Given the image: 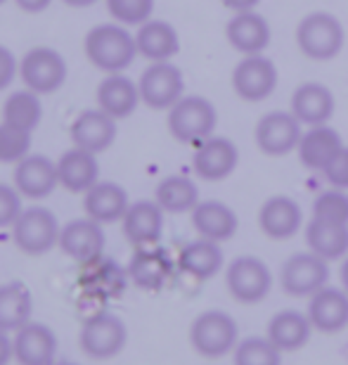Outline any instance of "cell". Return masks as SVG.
I'll return each instance as SVG.
<instances>
[{"instance_id": "cell-19", "label": "cell", "mask_w": 348, "mask_h": 365, "mask_svg": "<svg viewBox=\"0 0 348 365\" xmlns=\"http://www.w3.org/2000/svg\"><path fill=\"white\" fill-rule=\"evenodd\" d=\"M164 214L166 211L159 207L157 200H140L133 202L126 211V216L121 218L123 235L130 245L135 247H149L157 245L162 240L164 232Z\"/></svg>"}, {"instance_id": "cell-18", "label": "cell", "mask_w": 348, "mask_h": 365, "mask_svg": "<svg viewBox=\"0 0 348 365\" xmlns=\"http://www.w3.org/2000/svg\"><path fill=\"white\" fill-rule=\"evenodd\" d=\"M14 361L19 365H53L57 356V337L46 323L28 320L14 332Z\"/></svg>"}, {"instance_id": "cell-15", "label": "cell", "mask_w": 348, "mask_h": 365, "mask_svg": "<svg viewBox=\"0 0 348 365\" xmlns=\"http://www.w3.org/2000/svg\"><path fill=\"white\" fill-rule=\"evenodd\" d=\"M237 162H239L237 145L228 140V138L211 135L197 145L192 166H194V173H197L201 180L218 182V180H226L230 173L237 169Z\"/></svg>"}, {"instance_id": "cell-27", "label": "cell", "mask_w": 348, "mask_h": 365, "mask_svg": "<svg viewBox=\"0 0 348 365\" xmlns=\"http://www.w3.org/2000/svg\"><path fill=\"white\" fill-rule=\"evenodd\" d=\"M135 43L137 53L149 62H171V57H176L180 50L178 31L162 19H149L137 26Z\"/></svg>"}, {"instance_id": "cell-43", "label": "cell", "mask_w": 348, "mask_h": 365, "mask_svg": "<svg viewBox=\"0 0 348 365\" xmlns=\"http://www.w3.org/2000/svg\"><path fill=\"white\" fill-rule=\"evenodd\" d=\"M19 74V60L10 48L0 46V91L10 88Z\"/></svg>"}, {"instance_id": "cell-44", "label": "cell", "mask_w": 348, "mask_h": 365, "mask_svg": "<svg viewBox=\"0 0 348 365\" xmlns=\"http://www.w3.org/2000/svg\"><path fill=\"white\" fill-rule=\"evenodd\" d=\"M14 5H17L21 12L41 14V12H46L50 5H53V0H14Z\"/></svg>"}, {"instance_id": "cell-13", "label": "cell", "mask_w": 348, "mask_h": 365, "mask_svg": "<svg viewBox=\"0 0 348 365\" xmlns=\"http://www.w3.org/2000/svg\"><path fill=\"white\" fill-rule=\"evenodd\" d=\"M105 245L107 237L102 223L93 221L88 216L69 221L60 232V250L78 264H90V261L105 257Z\"/></svg>"}, {"instance_id": "cell-24", "label": "cell", "mask_w": 348, "mask_h": 365, "mask_svg": "<svg viewBox=\"0 0 348 365\" xmlns=\"http://www.w3.org/2000/svg\"><path fill=\"white\" fill-rule=\"evenodd\" d=\"M258 223L260 230L270 240H287L299 232L303 223V211L292 197L275 195L263 202V207L258 211Z\"/></svg>"}, {"instance_id": "cell-17", "label": "cell", "mask_w": 348, "mask_h": 365, "mask_svg": "<svg viewBox=\"0 0 348 365\" xmlns=\"http://www.w3.org/2000/svg\"><path fill=\"white\" fill-rule=\"evenodd\" d=\"M173 275V261L169 252L162 247H137L135 254L130 257L128 264V277L135 287L157 292L162 289Z\"/></svg>"}, {"instance_id": "cell-28", "label": "cell", "mask_w": 348, "mask_h": 365, "mask_svg": "<svg viewBox=\"0 0 348 365\" xmlns=\"http://www.w3.org/2000/svg\"><path fill=\"white\" fill-rule=\"evenodd\" d=\"M292 114L306 126H322L334 114V95L322 83H303L292 95Z\"/></svg>"}, {"instance_id": "cell-26", "label": "cell", "mask_w": 348, "mask_h": 365, "mask_svg": "<svg viewBox=\"0 0 348 365\" xmlns=\"http://www.w3.org/2000/svg\"><path fill=\"white\" fill-rule=\"evenodd\" d=\"M313 330L315 327H313V323H310L308 313L289 309V311L275 313V316L270 318L265 337L270 339L282 354H285V351H299V349L306 346Z\"/></svg>"}, {"instance_id": "cell-39", "label": "cell", "mask_w": 348, "mask_h": 365, "mask_svg": "<svg viewBox=\"0 0 348 365\" xmlns=\"http://www.w3.org/2000/svg\"><path fill=\"white\" fill-rule=\"evenodd\" d=\"M107 10L123 26H140L152 19L154 0H105Z\"/></svg>"}, {"instance_id": "cell-37", "label": "cell", "mask_w": 348, "mask_h": 365, "mask_svg": "<svg viewBox=\"0 0 348 365\" xmlns=\"http://www.w3.org/2000/svg\"><path fill=\"white\" fill-rule=\"evenodd\" d=\"M31 130L0 121V164H19L31 155Z\"/></svg>"}, {"instance_id": "cell-33", "label": "cell", "mask_w": 348, "mask_h": 365, "mask_svg": "<svg viewBox=\"0 0 348 365\" xmlns=\"http://www.w3.org/2000/svg\"><path fill=\"white\" fill-rule=\"evenodd\" d=\"M33 316V299L26 284H0V330L17 332Z\"/></svg>"}, {"instance_id": "cell-21", "label": "cell", "mask_w": 348, "mask_h": 365, "mask_svg": "<svg viewBox=\"0 0 348 365\" xmlns=\"http://www.w3.org/2000/svg\"><path fill=\"white\" fill-rule=\"evenodd\" d=\"M228 43L242 55H263V50L270 46V24L263 14L246 10L235 12V17L226 26Z\"/></svg>"}, {"instance_id": "cell-49", "label": "cell", "mask_w": 348, "mask_h": 365, "mask_svg": "<svg viewBox=\"0 0 348 365\" xmlns=\"http://www.w3.org/2000/svg\"><path fill=\"white\" fill-rule=\"evenodd\" d=\"M53 365H76V363H69V361H62V363H53Z\"/></svg>"}, {"instance_id": "cell-34", "label": "cell", "mask_w": 348, "mask_h": 365, "mask_svg": "<svg viewBox=\"0 0 348 365\" xmlns=\"http://www.w3.org/2000/svg\"><path fill=\"white\" fill-rule=\"evenodd\" d=\"M83 266H85V271L81 275V284L88 289L100 292V294L107 297V299L121 297L128 280H130L128 268L119 266L114 259L100 257V259L90 261V264H83Z\"/></svg>"}, {"instance_id": "cell-41", "label": "cell", "mask_w": 348, "mask_h": 365, "mask_svg": "<svg viewBox=\"0 0 348 365\" xmlns=\"http://www.w3.org/2000/svg\"><path fill=\"white\" fill-rule=\"evenodd\" d=\"M21 192L14 185L0 182V228H12L21 216Z\"/></svg>"}, {"instance_id": "cell-16", "label": "cell", "mask_w": 348, "mask_h": 365, "mask_svg": "<svg viewBox=\"0 0 348 365\" xmlns=\"http://www.w3.org/2000/svg\"><path fill=\"white\" fill-rule=\"evenodd\" d=\"M60 185L57 162L46 155H28L14 164V187L28 200H46Z\"/></svg>"}, {"instance_id": "cell-29", "label": "cell", "mask_w": 348, "mask_h": 365, "mask_svg": "<svg viewBox=\"0 0 348 365\" xmlns=\"http://www.w3.org/2000/svg\"><path fill=\"white\" fill-rule=\"evenodd\" d=\"M192 225L199 232V237L213 240V242H226L239 228L237 214L232 211L228 204L209 200L199 202L192 209Z\"/></svg>"}, {"instance_id": "cell-8", "label": "cell", "mask_w": 348, "mask_h": 365, "mask_svg": "<svg viewBox=\"0 0 348 365\" xmlns=\"http://www.w3.org/2000/svg\"><path fill=\"white\" fill-rule=\"evenodd\" d=\"M226 284L239 304H258L270 294L273 275L258 257H239L228 266Z\"/></svg>"}, {"instance_id": "cell-4", "label": "cell", "mask_w": 348, "mask_h": 365, "mask_svg": "<svg viewBox=\"0 0 348 365\" xmlns=\"http://www.w3.org/2000/svg\"><path fill=\"white\" fill-rule=\"evenodd\" d=\"M60 221L48 207H28L12 225V240L28 257H43L60 245Z\"/></svg>"}, {"instance_id": "cell-50", "label": "cell", "mask_w": 348, "mask_h": 365, "mask_svg": "<svg viewBox=\"0 0 348 365\" xmlns=\"http://www.w3.org/2000/svg\"><path fill=\"white\" fill-rule=\"evenodd\" d=\"M7 3V0H0V5H5Z\"/></svg>"}, {"instance_id": "cell-22", "label": "cell", "mask_w": 348, "mask_h": 365, "mask_svg": "<svg viewBox=\"0 0 348 365\" xmlns=\"http://www.w3.org/2000/svg\"><path fill=\"white\" fill-rule=\"evenodd\" d=\"M130 207L126 187H121L114 180H97L88 192L83 195L85 216L97 223H116L126 216Z\"/></svg>"}, {"instance_id": "cell-10", "label": "cell", "mask_w": 348, "mask_h": 365, "mask_svg": "<svg viewBox=\"0 0 348 365\" xmlns=\"http://www.w3.org/2000/svg\"><path fill=\"white\" fill-rule=\"evenodd\" d=\"M327 277H329L327 261L320 259L310 250L289 257L282 264L280 271L282 289L289 297H313L317 289H322L327 284Z\"/></svg>"}, {"instance_id": "cell-6", "label": "cell", "mask_w": 348, "mask_h": 365, "mask_svg": "<svg viewBox=\"0 0 348 365\" xmlns=\"http://www.w3.org/2000/svg\"><path fill=\"white\" fill-rule=\"evenodd\" d=\"M190 341L194 351L204 359H221L235 351L237 341V323L226 311H204L194 318L190 327Z\"/></svg>"}, {"instance_id": "cell-45", "label": "cell", "mask_w": 348, "mask_h": 365, "mask_svg": "<svg viewBox=\"0 0 348 365\" xmlns=\"http://www.w3.org/2000/svg\"><path fill=\"white\" fill-rule=\"evenodd\" d=\"M12 359H14V344L7 337V332L0 330V365H7Z\"/></svg>"}, {"instance_id": "cell-32", "label": "cell", "mask_w": 348, "mask_h": 365, "mask_svg": "<svg viewBox=\"0 0 348 365\" xmlns=\"http://www.w3.org/2000/svg\"><path fill=\"white\" fill-rule=\"evenodd\" d=\"M180 271L197 277V280H209L223 268V250L221 242L213 240H194V242L185 245L178 254Z\"/></svg>"}, {"instance_id": "cell-5", "label": "cell", "mask_w": 348, "mask_h": 365, "mask_svg": "<svg viewBox=\"0 0 348 365\" xmlns=\"http://www.w3.org/2000/svg\"><path fill=\"white\" fill-rule=\"evenodd\" d=\"M19 76L28 91L38 95H53L67 83V60L48 46L31 48L19 60Z\"/></svg>"}, {"instance_id": "cell-12", "label": "cell", "mask_w": 348, "mask_h": 365, "mask_svg": "<svg viewBox=\"0 0 348 365\" xmlns=\"http://www.w3.org/2000/svg\"><path fill=\"white\" fill-rule=\"evenodd\" d=\"M301 121L292 112H270L256 123V145L268 157H282L299 148Z\"/></svg>"}, {"instance_id": "cell-47", "label": "cell", "mask_w": 348, "mask_h": 365, "mask_svg": "<svg viewBox=\"0 0 348 365\" xmlns=\"http://www.w3.org/2000/svg\"><path fill=\"white\" fill-rule=\"evenodd\" d=\"M339 277H342V287L348 292V257L344 259V264L342 268H339Z\"/></svg>"}, {"instance_id": "cell-20", "label": "cell", "mask_w": 348, "mask_h": 365, "mask_svg": "<svg viewBox=\"0 0 348 365\" xmlns=\"http://www.w3.org/2000/svg\"><path fill=\"white\" fill-rule=\"evenodd\" d=\"M308 318L317 332L337 334L348 327V292L327 287L317 289L308 302Z\"/></svg>"}, {"instance_id": "cell-31", "label": "cell", "mask_w": 348, "mask_h": 365, "mask_svg": "<svg viewBox=\"0 0 348 365\" xmlns=\"http://www.w3.org/2000/svg\"><path fill=\"white\" fill-rule=\"evenodd\" d=\"M306 242L308 250L325 261L344 259L348 254V225L310 218L306 228Z\"/></svg>"}, {"instance_id": "cell-7", "label": "cell", "mask_w": 348, "mask_h": 365, "mask_svg": "<svg viewBox=\"0 0 348 365\" xmlns=\"http://www.w3.org/2000/svg\"><path fill=\"white\" fill-rule=\"evenodd\" d=\"M128 341V330L119 316L110 311H102L97 316L83 320L81 330V349L85 356L95 361L114 359L123 351Z\"/></svg>"}, {"instance_id": "cell-14", "label": "cell", "mask_w": 348, "mask_h": 365, "mask_svg": "<svg viewBox=\"0 0 348 365\" xmlns=\"http://www.w3.org/2000/svg\"><path fill=\"white\" fill-rule=\"evenodd\" d=\"M119 128H116V119H112L110 114L102 109H85L71 121L69 138L74 143V148L88 150L93 155L107 152L114 145Z\"/></svg>"}, {"instance_id": "cell-36", "label": "cell", "mask_w": 348, "mask_h": 365, "mask_svg": "<svg viewBox=\"0 0 348 365\" xmlns=\"http://www.w3.org/2000/svg\"><path fill=\"white\" fill-rule=\"evenodd\" d=\"M43 119V102L41 95L33 91H14L3 105V121L12 123V126L33 130L38 128V123Z\"/></svg>"}, {"instance_id": "cell-1", "label": "cell", "mask_w": 348, "mask_h": 365, "mask_svg": "<svg viewBox=\"0 0 348 365\" xmlns=\"http://www.w3.org/2000/svg\"><path fill=\"white\" fill-rule=\"evenodd\" d=\"M83 50L93 67L105 74H123L140 55L135 36L119 21L93 26L83 38Z\"/></svg>"}, {"instance_id": "cell-42", "label": "cell", "mask_w": 348, "mask_h": 365, "mask_svg": "<svg viewBox=\"0 0 348 365\" xmlns=\"http://www.w3.org/2000/svg\"><path fill=\"white\" fill-rule=\"evenodd\" d=\"M325 178H327L332 185L339 190H348V148L344 145L342 150L337 152L334 159L322 169Z\"/></svg>"}, {"instance_id": "cell-40", "label": "cell", "mask_w": 348, "mask_h": 365, "mask_svg": "<svg viewBox=\"0 0 348 365\" xmlns=\"http://www.w3.org/2000/svg\"><path fill=\"white\" fill-rule=\"evenodd\" d=\"M313 218L332 223H346L348 225V195L346 190H327V192L317 195L313 202Z\"/></svg>"}, {"instance_id": "cell-3", "label": "cell", "mask_w": 348, "mask_h": 365, "mask_svg": "<svg viewBox=\"0 0 348 365\" xmlns=\"http://www.w3.org/2000/svg\"><path fill=\"white\" fill-rule=\"evenodd\" d=\"M296 43L301 53L310 60L325 62L342 53L346 43V31L334 14L329 12H310L301 19L296 29Z\"/></svg>"}, {"instance_id": "cell-2", "label": "cell", "mask_w": 348, "mask_h": 365, "mask_svg": "<svg viewBox=\"0 0 348 365\" xmlns=\"http://www.w3.org/2000/svg\"><path fill=\"white\" fill-rule=\"evenodd\" d=\"M216 123H218L216 107L201 95H183L169 109V130L178 143L199 145L213 135Z\"/></svg>"}, {"instance_id": "cell-25", "label": "cell", "mask_w": 348, "mask_h": 365, "mask_svg": "<svg viewBox=\"0 0 348 365\" xmlns=\"http://www.w3.org/2000/svg\"><path fill=\"white\" fill-rule=\"evenodd\" d=\"M57 173H60V185L64 190L74 195H85L100 180L97 155L81 148H71L57 159Z\"/></svg>"}, {"instance_id": "cell-38", "label": "cell", "mask_w": 348, "mask_h": 365, "mask_svg": "<svg viewBox=\"0 0 348 365\" xmlns=\"http://www.w3.org/2000/svg\"><path fill=\"white\" fill-rule=\"evenodd\" d=\"M235 365H282V351L268 337H251L235 346Z\"/></svg>"}, {"instance_id": "cell-48", "label": "cell", "mask_w": 348, "mask_h": 365, "mask_svg": "<svg viewBox=\"0 0 348 365\" xmlns=\"http://www.w3.org/2000/svg\"><path fill=\"white\" fill-rule=\"evenodd\" d=\"M95 3L97 0H64V5H69V7H90Z\"/></svg>"}, {"instance_id": "cell-23", "label": "cell", "mask_w": 348, "mask_h": 365, "mask_svg": "<svg viewBox=\"0 0 348 365\" xmlns=\"http://www.w3.org/2000/svg\"><path fill=\"white\" fill-rule=\"evenodd\" d=\"M95 98L97 107L116 121L128 119L142 102L137 83L130 81L126 74H107L97 86Z\"/></svg>"}, {"instance_id": "cell-35", "label": "cell", "mask_w": 348, "mask_h": 365, "mask_svg": "<svg viewBox=\"0 0 348 365\" xmlns=\"http://www.w3.org/2000/svg\"><path fill=\"white\" fill-rule=\"evenodd\" d=\"M154 200L166 214H185L199 204V190L190 178L169 176L157 185Z\"/></svg>"}, {"instance_id": "cell-11", "label": "cell", "mask_w": 348, "mask_h": 365, "mask_svg": "<svg viewBox=\"0 0 348 365\" xmlns=\"http://www.w3.org/2000/svg\"><path fill=\"white\" fill-rule=\"evenodd\" d=\"M278 86V69L263 55H246L232 71V88L246 102L270 98Z\"/></svg>"}, {"instance_id": "cell-9", "label": "cell", "mask_w": 348, "mask_h": 365, "mask_svg": "<svg viewBox=\"0 0 348 365\" xmlns=\"http://www.w3.org/2000/svg\"><path fill=\"white\" fill-rule=\"evenodd\" d=\"M140 98L149 109H171L185 93V78L176 64L171 62H152L142 71L140 81Z\"/></svg>"}, {"instance_id": "cell-46", "label": "cell", "mask_w": 348, "mask_h": 365, "mask_svg": "<svg viewBox=\"0 0 348 365\" xmlns=\"http://www.w3.org/2000/svg\"><path fill=\"white\" fill-rule=\"evenodd\" d=\"M221 3L232 12H246V10H253L260 0H221Z\"/></svg>"}, {"instance_id": "cell-30", "label": "cell", "mask_w": 348, "mask_h": 365, "mask_svg": "<svg viewBox=\"0 0 348 365\" xmlns=\"http://www.w3.org/2000/svg\"><path fill=\"white\" fill-rule=\"evenodd\" d=\"M342 148H344L342 135H339L334 128L322 123V126H310L308 133L301 135V143L296 150H299L301 164L306 166V169L322 171Z\"/></svg>"}]
</instances>
